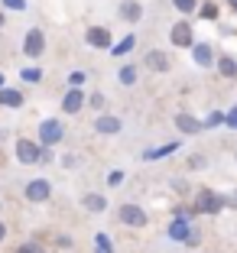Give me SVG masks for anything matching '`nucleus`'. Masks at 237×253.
Returning <instances> with one entry per match:
<instances>
[{
	"label": "nucleus",
	"mask_w": 237,
	"mask_h": 253,
	"mask_svg": "<svg viewBox=\"0 0 237 253\" xmlns=\"http://www.w3.org/2000/svg\"><path fill=\"white\" fill-rule=\"evenodd\" d=\"M85 42H88L91 49L111 52V49H114V33L107 30V26H88V30H85Z\"/></svg>",
	"instance_id": "nucleus-8"
},
{
	"label": "nucleus",
	"mask_w": 237,
	"mask_h": 253,
	"mask_svg": "<svg viewBox=\"0 0 237 253\" xmlns=\"http://www.w3.org/2000/svg\"><path fill=\"white\" fill-rule=\"evenodd\" d=\"M224 117H228V111H208L205 114V130H215V126H224Z\"/></svg>",
	"instance_id": "nucleus-23"
},
{
	"label": "nucleus",
	"mask_w": 237,
	"mask_h": 253,
	"mask_svg": "<svg viewBox=\"0 0 237 253\" xmlns=\"http://www.w3.org/2000/svg\"><path fill=\"white\" fill-rule=\"evenodd\" d=\"M82 208L88 211V214H104V211H107V195H101V192H85L82 195Z\"/></svg>",
	"instance_id": "nucleus-15"
},
{
	"label": "nucleus",
	"mask_w": 237,
	"mask_h": 253,
	"mask_svg": "<svg viewBox=\"0 0 237 253\" xmlns=\"http://www.w3.org/2000/svg\"><path fill=\"white\" fill-rule=\"evenodd\" d=\"M224 205H228V198H224L221 192H215V188H201L198 195H195V214H221Z\"/></svg>",
	"instance_id": "nucleus-2"
},
{
	"label": "nucleus",
	"mask_w": 237,
	"mask_h": 253,
	"mask_svg": "<svg viewBox=\"0 0 237 253\" xmlns=\"http://www.w3.org/2000/svg\"><path fill=\"white\" fill-rule=\"evenodd\" d=\"M26 104V97H23V91L20 88H3L0 91V107H7V111H20V107Z\"/></svg>",
	"instance_id": "nucleus-16"
},
{
	"label": "nucleus",
	"mask_w": 237,
	"mask_h": 253,
	"mask_svg": "<svg viewBox=\"0 0 237 253\" xmlns=\"http://www.w3.org/2000/svg\"><path fill=\"white\" fill-rule=\"evenodd\" d=\"M85 84H88V72L75 68V72L68 75V88H82V91H85Z\"/></svg>",
	"instance_id": "nucleus-26"
},
{
	"label": "nucleus",
	"mask_w": 237,
	"mask_h": 253,
	"mask_svg": "<svg viewBox=\"0 0 237 253\" xmlns=\"http://www.w3.org/2000/svg\"><path fill=\"white\" fill-rule=\"evenodd\" d=\"M95 244H97V253H114V240L107 237V234H95Z\"/></svg>",
	"instance_id": "nucleus-28"
},
{
	"label": "nucleus",
	"mask_w": 237,
	"mask_h": 253,
	"mask_svg": "<svg viewBox=\"0 0 237 253\" xmlns=\"http://www.w3.org/2000/svg\"><path fill=\"white\" fill-rule=\"evenodd\" d=\"M192 62L198 68H211L218 62V52H215V45L211 42H195L192 45Z\"/></svg>",
	"instance_id": "nucleus-12"
},
{
	"label": "nucleus",
	"mask_w": 237,
	"mask_h": 253,
	"mask_svg": "<svg viewBox=\"0 0 237 253\" xmlns=\"http://www.w3.org/2000/svg\"><path fill=\"white\" fill-rule=\"evenodd\" d=\"M215 68H218L221 78H237V59H234V55H218Z\"/></svg>",
	"instance_id": "nucleus-21"
},
{
	"label": "nucleus",
	"mask_w": 237,
	"mask_h": 253,
	"mask_svg": "<svg viewBox=\"0 0 237 253\" xmlns=\"http://www.w3.org/2000/svg\"><path fill=\"white\" fill-rule=\"evenodd\" d=\"M62 166H65V169H75V166H78V156H72V153L62 156Z\"/></svg>",
	"instance_id": "nucleus-34"
},
{
	"label": "nucleus",
	"mask_w": 237,
	"mask_h": 253,
	"mask_svg": "<svg viewBox=\"0 0 237 253\" xmlns=\"http://www.w3.org/2000/svg\"><path fill=\"white\" fill-rule=\"evenodd\" d=\"M172 185H176V192H179V195H189V182L176 179V182H172Z\"/></svg>",
	"instance_id": "nucleus-35"
},
{
	"label": "nucleus",
	"mask_w": 237,
	"mask_h": 253,
	"mask_svg": "<svg viewBox=\"0 0 237 253\" xmlns=\"http://www.w3.org/2000/svg\"><path fill=\"white\" fill-rule=\"evenodd\" d=\"M117 82L124 84V88H134L137 82H140V68L134 65V62H127V65L117 68Z\"/></svg>",
	"instance_id": "nucleus-19"
},
{
	"label": "nucleus",
	"mask_w": 237,
	"mask_h": 253,
	"mask_svg": "<svg viewBox=\"0 0 237 253\" xmlns=\"http://www.w3.org/2000/svg\"><path fill=\"white\" fill-rule=\"evenodd\" d=\"M176 130H179L182 136H198L201 130H205V124L186 111V114H176Z\"/></svg>",
	"instance_id": "nucleus-13"
},
{
	"label": "nucleus",
	"mask_w": 237,
	"mask_h": 253,
	"mask_svg": "<svg viewBox=\"0 0 237 253\" xmlns=\"http://www.w3.org/2000/svg\"><path fill=\"white\" fill-rule=\"evenodd\" d=\"M228 10H231V13H237V0H228Z\"/></svg>",
	"instance_id": "nucleus-38"
},
{
	"label": "nucleus",
	"mask_w": 237,
	"mask_h": 253,
	"mask_svg": "<svg viewBox=\"0 0 237 253\" xmlns=\"http://www.w3.org/2000/svg\"><path fill=\"white\" fill-rule=\"evenodd\" d=\"M198 20H208V23H215L218 16H221V7H218L215 0H205V3H198Z\"/></svg>",
	"instance_id": "nucleus-22"
},
{
	"label": "nucleus",
	"mask_w": 237,
	"mask_h": 253,
	"mask_svg": "<svg viewBox=\"0 0 237 253\" xmlns=\"http://www.w3.org/2000/svg\"><path fill=\"white\" fill-rule=\"evenodd\" d=\"M3 88H7V78H3V75H0V91H3Z\"/></svg>",
	"instance_id": "nucleus-40"
},
{
	"label": "nucleus",
	"mask_w": 237,
	"mask_h": 253,
	"mask_svg": "<svg viewBox=\"0 0 237 253\" xmlns=\"http://www.w3.org/2000/svg\"><path fill=\"white\" fill-rule=\"evenodd\" d=\"M179 149H182V140H172V143H163V146L146 149L143 159H146V163H156V159H166V156H172V153H179Z\"/></svg>",
	"instance_id": "nucleus-18"
},
{
	"label": "nucleus",
	"mask_w": 237,
	"mask_h": 253,
	"mask_svg": "<svg viewBox=\"0 0 237 253\" xmlns=\"http://www.w3.org/2000/svg\"><path fill=\"white\" fill-rule=\"evenodd\" d=\"M137 49V33H127L120 42H114V49H111V59H124V55H130Z\"/></svg>",
	"instance_id": "nucleus-20"
},
{
	"label": "nucleus",
	"mask_w": 237,
	"mask_h": 253,
	"mask_svg": "<svg viewBox=\"0 0 237 253\" xmlns=\"http://www.w3.org/2000/svg\"><path fill=\"white\" fill-rule=\"evenodd\" d=\"M120 182H124V172H120V169H114L111 175H107V185H111V188H117Z\"/></svg>",
	"instance_id": "nucleus-33"
},
{
	"label": "nucleus",
	"mask_w": 237,
	"mask_h": 253,
	"mask_svg": "<svg viewBox=\"0 0 237 253\" xmlns=\"http://www.w3.org/2000/svg\"><path fill=\"white\" fill-rule=\"evenodd\" d=\"M169 42L176 45V49H189V52H192V45L198 42V39H195V26H192L189 20L172 23V30H169Z\"/></svg>",
	"instance_id": "nucleus-5"
},
{
	"label": "nucleus",
	"mask_w": 237,
	"mask_h": 253,
	"mask_svg": "<svg viewBox=\"0 0 237 253\" xmlns=\"http://www.w3.org/2000/svg\"><path fill=\"white\" fill-rule=\"evenodd\" d=\"M55 244H59L62 250H68V247H72V237H65V234H62V237H55Z\"/></svg>",
	"instance_id": "nucleus-36"
},
{
	"label": "nucleus",
	"mask_w": 237,
	"mask_h": 253,
	"mask_svg": "<svg viewBox=\"0 0 237 253\" xmlns=\"http://www.w3.org/2000/svg\"><path fill=\"white\" fill-rule=\"evenodd\" d=\"M88 104L95 107V111H104V94H101V91H95V94L88 97Z\"/></svg>",
	"instance_id": "nucleus-32"
},
{
	"label": "nucleus",
	"mask_w": 237,
	"mask_h": 253,
	"mask_svg": "<svg viewBox=\"0 0 237 253\" xmlns=\"http://www.w3.org/2000/svg\"><path fill=\"white\" fill-rule=\"evenodd\" d=\"M172 7L182 13V20L186 16H192V13H198V0H172Z\"/></svg>",
	"instance_id": "nucleus-24"
},
{
	"label": "nucleus",
	"mask_w": 237,
	"mask_h": 253,
	"mask_svg": "<svg viewBox=\"0 0 237 253\" xmlns=\"http://www.w3.org/2000/svg\"><path fill=\"white\" fill-rule=\"evenodd\" d=\"M172 214H176L172 221H192V217H195V208H192V205H179Z\"/></svg>",
	"instance_id": "nucleus-29"
},
{
	"label": "nucleus",
	"mask_w": 237,
	"mask_h": 253,
	"mask_svg": "<svg viewBox=\"0 0 237 253\" xmlns=\"http://www.w3.org/2000/svg\"><path fill=\"white\" fill-rule=\"evenodd\" d=\"M205 166H208V159L201 156V153H192V156L186 159V169H189V172H201Z\"/></svg>",
	"instance_id": "nucleus-27"
},
{
	"label": "nucleus",
	"mask_w": 237,
	"mask_h": 253,
	"mask_svg": "<svg viewBox=\"0 0 237 253\" xmlns=\"http://www.w3.org/2000/svg\"><path fill=\"white\" fill-rule=\"evenodd\" d=\"M23 198L30 201V205H43V201L52 198V182L49 179H30L23 185Z\"/></svg>",
	"instance_id": "nucleus-7"
},
{
	"label": "nucleus",
	"mask_w": 237,
	"mask_h": 253,
	"mask_svg": "<svg viewBox=\"0 0 237 253\" xmlns=\"http://www.w3.org/2000/svg\"><path fill=\"white\" fill-rule=\"evenodd\" d=\"M120 130H124V120H120L117 114H97V117H95V133H101V136H117Z\"/></svg>",
	"instance_id": "nucleus-11"
},
{
	"label": "nucleus",
	"mask_w": 237,
	"mask_h": 253,
	"mask_svg": "<svg viewBox=\"0 0 237 253\" xmlns=\"http://www.w3.org/2000/svg\"><path fill=\"white\" fill-rule=\"evenodd\" d=\"M88 104V97H85L82 88H68L65 94H62V114H68V117H75V114H82V107Z\"/></svg>",
	"instance_id": "nucleus-10"
},
{
	"label": "nucleus",
	"mask_w": 237,
	"mask_h": 253,
	"mask_svg": "<svg viewBox=\"0 0 237 253\" xmlns=\"http://www.w3.org/2000/svg\"><path fill=\"white\" fill-rule=\"evenodd\" d=\"M16 253H46L43 244H36V240H26L23 247H16Z\"/></svg>",
	"instance_id": "nucleus-31"
},
{
	"label": "nucleus",
	"mask_w": 237,
	"mask_h": 253,
	"mask_svg": "<svg viewBox=\"0 0 237 253\" xmlns=\"http://www.w3.org/2000/svg\"><path fill=\"white\" fill-rule=\"evenodd\" d=\"M0 10H13V13H23V10H26V0H0Z\"/></svg>",
	"instance_id": "nucleus-30"
},
{
	"label": "nucleus",
	"mask_w": 237,
	"mask_h": 253,
	"mask_svg": "<svg viewBox=\"0 0 237 253\" xmlns=\"http://www.w3.org/2000/svg\"><path fill=\"white\" fill-rule=\"evenodd\" d=\"M43 52H46V33L39 30V26H33V30H26V36H23V55H26V59H39Z\"/></svg>",
	"instance_id": "nucleus-9"
},
{
	"label": "nucleus",
	"mask_w": 237,
	"mask_h": 253,
	"mask_svg": "<svg viewBox=\"0 0 237 253\" xmlns=\"http://www.w3.org/2000/svg\"><path fill=\"white\" fill-rule=\"evenodd\" d=\"M62 140H65V124L55 120V117H46L43 124H39V130H36V143L43 149H52V146H59Z\"/></svg>",
	"instance_id": "nucleus-1"
},
{
	"label": "nucleus",
	"mask_w": 237,
	"mask_h": 253,
	"mask_svg": "<svg viewBox=\"0 0 237 253\" xmlns=\"http://www.w3.org/2000/svg\"><path fill=\"white\" fill-rule=\"evenodd\" d=\"M16 163L20 166H39L43 163V146L30 136H20L16 140Z\"/></svg>",
	"instance_id": "nucleus-4"
},
{
	"label": "nucleus",
	"mask_w": 237,
	"mask_h": 253,
	"mask_svg": "<svg viewBox=\"0 0 237 253\" xmlns=\"http://www.w3.org/2000/svg\"><path fill=\"white\" fill-rule=\"evenodd\" d=\"M143 65H146L149 72H169L172 59H169V52H163V49H149L146 59H143Z\"/></svg>",
	"instance_id": "nucleus-14"
},
{
	"label": "nucleus",
	"mask_w": 237,
	"mask_h": 253,
	"mask_svg": "<svg viewBox=\"0 0 237 253\" xmlns=\"http://www.w3.org/2000/svg\"><path fill=\"white\" fill-rule=\"evenodd\" d=\"M231 205H234V208H237V195H231Z\"/></svg>",
	"instance_id": "nucleus-41"
},
{
	"label": "nucleus",
	"mask_w": 237,
	"mask_h": 253,
	"mask_svg": "<svg viewBox=\"0 0 237 253\" xmlns=\"http://www.w3.org/2000/svg\"><path fill=\"white\" fill-rule=\"evenodd\" d=\"M234 159H237V153H234Z\"/></svg>",
	"instance_id": "nucleus-42"
},
{
	"label": "nucleus",
	"mask_w": 237,
	"mask_h": 253,
	"mask_svg": "<svg viewBox=\"0 0 237 253\" xmlns=\"http://www.w3.org/2000/svg\"><path fill=\"white\" fill-rule=\"evenodd\" d=\"M117 221L124 224V227H137V231H140V227H146V224H149V214L140 208V205L127 201V205H120V208H117Z\"/></svg>",
	"instance_id": "nucleus-6"
},
{
	"label": "nucleus",
	"mask_w": 237,
	"mask_h": 253,
	"mask_svg": "<svg viewBox=\"0 0 237 253\" xmlns=\"http://www.w3.org/2000/svg\"><path fill=\"white\" fill-rule=\"evenodd\" d=\"M3 240H7V224L0 221V244H3Z\"/></svg>",
	"instance_id": "nucleus-37"
},
{
	"label": "nucleus",
	"mask_w": 237,
	"mask_h": 253,
	"mask_svg": "<svg viewBox=\"0 0 237 253\" xmlns=\"http://www.w3.org/2000/svg\"><path fill=\"white\" fill-rule=\"evenodd\" d=\"M3 26H7V13H3V10H0V30H3Z\"/></svg>",
	"instance_id": "nucleus-39"
},
{
	"label": "nucleus",
	"mask_w": 237,
	"mask_h": 253,
	"mask_svg": "<svg viewBox=\"0 0 237 253\" xmlns=\"http://www.w3.org/2000/svg\"><path fill=\"white\" fill-rule=\"evenodd\" d=\"M117 16L124 23H140L143 20V3H140V0H124L120 10H117Z\"/></svg>",
	"instance_id": "nucleus-17"
},
{
	"label": "nucleus",
	"mask_w": 237,
	"mask_h": 253,
	"mask_svg": "<svg viewBox=\"0 0 237 253\" xmlns=\"http://www.w3.org/2000/svg\"><path fill=\"white\" fill-rule=\"evenodd\" d=\"M20 78H23V84H39L43 82V72H39V68H20Z\"/></svg>",
	"instance_id": "nucleus-25"
},
{
	"label": "nucleus",
	"mask_w": 237,
	"mask_h": 253,
	"mask_svg": "<svg viewBox=\"0 0 237 253\" xmlns=\"http://www.w3.org/2000/svg\"><path fill=\"white\" fill-rule=\"evenodd\" d=\"M166 234H169L172 244H186V247H198L201 244V234L195 231L192 221H172L169 227H166Z\"/></svg>",
	"instance_id": "nucleus-3"
}]
</instances>
